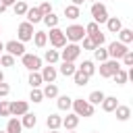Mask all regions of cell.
Segmentation results:
<instances>
[{"label":"cell","mask_w":133,"mask_h":133,"mask_svg":"<svg viewBox=\"0 0 133 133\" xmlns=\"http://www.w3.org/2000/svg\"><path fill=\"white\" fill-rule=\"evenodd\" d=\"M29 110V102L27 100H15L10 102V116H23Z\"/></svg>","instance_id":"obj_12"},{"label":"cell","mask_w":133,"mask_h":133,"mask_svg":"<svg viewBox=\"0 0 133 133\" xmlns=\"http://www.w3.org/2000/svg\"><path fill=\"white\" fill-rule=\"evenodd\" d=\"M33 33H35V29H33V25L31 23H27V21H23L19 27H17V39L19 42H29L31 37H33Z\"/></svg>","instance_id":"obj_8"},{"label":"cell","mask_w":133,"mask_h":133,"mask_svg":"<svg viewBox=\"0 0 133 133\" xmlns=\"http://www.w3.org/2000/svg\"><path fill=\"white\" fill-rule=\"evenodd\" d=\"M91 19L100 25V23H106V19H108V8H106V4H102V2H91Z\"/></svg>","instance_id":"obj_6"},{"label":"cell","mask_w":133,"mask_h":133,"mask_svg":"<svg viewBox=\"0 0 133 133\" xmlns=\"http://www.w3.org/2000/svg\"><path fill=\"white\" fill-rule=\"evenodd\" d=\"M0 116H10V102L0 100Z\"/></svg>","instance_id":"obj_39"},{"label":"cell","mask_w":133,"mask_h":133,"mask_svg":"<svg viewBox=\"0 0 133 133\" xmlns=\"http://www.w3.org/2000/svg\"><path fill=\"white\" fill-rule=\"evenodd\" d=\"M77 69H79V71H83L87 77H91V75L96 73V62H94V60H83Z\"/></svg>","instance_id":"obj_28"},{"label":"cell","mask_w":133,"mask_h":133,"mask_svg":"<svg viewBox=\"0 0 133 133\" xmlns=\"http://www.w3.org/2000/svg\"><path fill=\"white\" fill-rule=\"evenodd\" d=\"M29 100H31L33 104H39V102L44 100V94H42V89H39V87H31V94H29Z\"/></svg>","instance_id":"obj_37"},{"label":"cell","mask_w":133,"mask_h":133,"mask_svg":"<svg viewBox=\"0 0 133 133\" xmlns=\"http://www.w3.org/2000/svg\"><path fill=\"white\" fill-rule=\"evenodd\" d=\"M37 8H39V12H42V15H48V12H52V4H50V2H42Z\"/></svg>","instance_id":"obj_43"},{"label":"cell","mask_w":133,"mask_h":133,"mask_svg":"<svg viewBox=\"0 0 133 133\" xmlns=\"http://www.w3.org/2000/svg\"><path fill=\"white\" fill-rule=\"evenodd\" d=\"M66 133H75V129H71V131H66Z\"/></svg>","instance_id":"obj_51"},{"label":"cell","mask_w":133,"mask_h":133,"mask_svg":"<svg viewBox=\"0 0 133 133\" xmlns=\"http://www.w3.org/2000/svg\"><path fill=\"white\" fill-rule=\"evenodd\" d=\"M31 39H33V44H35L37 48H44V46L48 44V33H46V31H35Z\"/></svg>","instance_id":"obj_26"},{"label":"cell","mask_w":133,"mask_h":133,"mask_svg":"<svg viewBox=\"0 0 133 133\" xmlns=\"http://www.w3.org/2000/svg\"><path fill=\"white\" fill-rule=\"evenodd\" d=\"M91 133H98V131H91Z\"/></svg>","instance_id":"obj_55"},{"label":"cell","mask_w":133,"mask_h":133,"mask_svg":"<svg viewBox=\"0 0 133 133\" xmlns=\"http://www.w3.org/2000/svg\"><path fill=\"white\" fill-rule=\"evenodd\" d=\"M42 12H39V8L37 6H33V8H27V12H25V19H27V23H31V25H35V23H39L42 21Z\"/></svg>","instance_id":"obj_15"},{"label":"cell","mask_w":133,"mask_h":133,"mask_svg":"<svg viewBox=\"0 0 133 133\" xmlns=\"http://www.w3.org/2000/svg\"><path fill=\"white\" fill-rule=\"evenodd\" d=\"M46 127L52 129V131H58V129L62 127V116H58V114H50V116H46Z\"/></svg>","instance_id":"obj_21"},{"label":"cell","mask_w":133,"mask_h":133,"mask_svg":"<svg viewBox=\"0 0 133 133\" xmlns=\"http://www.w3.org/2000/svg\"><path fill=\"white\" fill-rule=\"evenodd\" d=\"M8 94H10V85L4 83V81H0V98H6Z\"/></svg>","instance_id":"obj_42"},{"label":"cell","mask_w":133,"mask_h":133,"mask_svg":"<svg viewBox=\"0 0 133 133\" xmlns=\"http://www.w3.org/2000/svg\"><path fill=\"white\" fill-rule=\"evenodd\" d=\"M2 52H4V44L0 42V54H2Z\"/></svg>","instance_id":"obj_48"},{"label":"cell","mask_w":133,"mask_h":133,"mask_svg":"<svg viewBox=\"0 0 133 133\" xmlns=\"http://www.w3.org/2000/svg\"><path fill=\"white\" fill-rule=\"evenodd\" d=\"M102 100H104V91H102V89H94V91L87 96V102H89V104H94V106H98Z\"/></svg>","instance_id":"obj_33"},{"label":"cell","mask_w":133,"mask_h":133,"mask_svg":"<svg viewBox=\"0 0 133 133\" xmlns=\"http://www.w3.org/2000/svg\"><path fill=\"white\" fill-rule=\"evenodd\" d=\"M96 31H100V25H98L96 21H91V23H87V25H85V35L96 33Z\"/></svg>","instance_id":"obj_41"},{"label":"cell","mask_w":133,"mask_h":133,"mask_svg":"<svg viewBox=\"0 0 133 133\" xmlns=\"http://www.w3.org/2000/svg\"><path fill=\"white\" fill-rule=\"evenodd\" d=\"M73 81H75V85L83 87V85H87V83H89V77H87L83 71H79V69H77V71L73 73Z\"/></svg>","instance_id":"obj_29"},{"label":"cell","mask_w":133,"mask_h":133,"mask_svg":"<svg viewBox=\"0 0 133 133\" xmlns=\"http://www.w3.org/2000/svg\"><path fill=\"white\" fill-rule=\"evenodd\" d=\"M62 15H64L69 21H77V19L81 17V6H75V4H66Z\"/></svg>","instance_id":"obj_13"},{"label":"cell","mask_w":133,"mask_h":133,"mask_svg":"<svg viewBox=\"0 0 133 133\" xmlns=\"http://www.w3.org/2000/svg\"><path fill=\"white\" fill-rule=\"evenodd\" d=\"M77 71V66H75V62H66V60H62V64H60V69H58V73L60 75H64V77H73V73Z\"/></svg>","instance_id":"obj_24"},{"label":"cell","mask_w":133,"mask_h":133,"mask_svg":"<svg viewBox=\"0 0 133 133\" xmlns=\"http://www.w3.org/2000/svg\"><path fill=\"white\" fill-rule=\"evenodd\" d=\"M121 69V62L118 60H114V58H108V60H104V62H100V77H104V79H110L116 71Z\"/></svg>","instance_id":"obj_4"},{"label":"cell","mask_w":133,"mask_h":133,"mask_svg":"<svg viewBox=\"0 0 133 133\" xmlns=\"http://www.w3.org/2000/svg\"><path fill=\"white\" fill-rule=\"evenodd\" d=\"M89 2H100V0H89Z\"/></svg>","instance_id":"obj_52"},{"label":"cell","mask_w":133,"mask_h":133,"mask_svg":"<svg viewBox=\"0 0 133 133\" xmlns=\"http://www.w3.org/2000/svg\"><path fill=\"white\" fill-rule=\"evenodd\" d=\"M27 83L31 87H42L44 85V79L39 75V71H29V77H27Z\"/></svg>","instance_id":"obj_22"},{"label":"cell","mask_w":133,"mask_h":133,"mask_svg":"<svg viewBox=\"0 0 133 133\" xmlns=\"http://www.w3.org/2000/svg\"><path fill=\"white\" fill-rule=\"evenodd\" d=\"M91 52H94V58H96L98 62H104V60H108V50H106L104 46H96Z\"/></svg>","instance_id":"obj_31"},{"label":"cell","mask_w":133,"mask_h":133,"mask_svg":"<svg viewBox=\"0 0 133 133\" xmlns=\"http://www.w3.org/2000/svg\"><path fill=\"white\" fill-rule=\"evenodd\" d=\"M64 37H66L69 42L77 44V42H81V39L85 37V27H83V25L73 23V25H69V27L64 29Z\"/></svg>","instance_id":"obj_3"},{"label":"cell","mask_w":133,"mask_h":133,"mask_svg":"<svg viewBox=\"0 0 133 133\" xmlns=\"http://www.w3.org/2000/svg\"><path fill=\"white\" fill-rule=\"evenodd\" d=\"M42 94H44V98L54 100V98L58 96V87H56V83H46V85H44V89H42Z\"/></svg>","instance_id":"obj_30"},{"label":"cell","mask_w":133,"mask_h":133,"mask_svg":"<svg viewBox=\"0 0 133 133\" xmlns=\"http://www.w3.org/2000/svg\"><path fill=\"white\" fill-rule=\"evenodd\" d=\"M6 133H23V125H21V118H19V116L8 118V123H6Z\"/></svg>","instance_id":"obj_19"},{"label":"cell","mask_w":133,"mask_h":133,"mask_svg":"<svg viewBox=\"0 0 133 133\" xmlns=\"http://www.w3.org/2000/svg\"><path fill=\"white\" fill-rule=\"evenodd\" d=\"M48 39H50L52 48H56V50H60V48H62V46L66 44L64 31H62L60 27H52V29H50V33H48Z\"/></svg>","instance_id":"obj_7"},{"label":"cell","mask_w":133,"mask_h":133,"mask_svg":"<svg viewBox=\"0 0 133 133\" xmlns=\"http://www.w3.org/2000/svg\"><path fill=\"white\" fill-rule=\"evenodd\" d=\"M0 81H4V73L2 71H0Z\"/></svg>","instance_id":"obj_49"},{"label":"cell","mask_w":133,"mask_h":133,"mask_svg":"<svg viewBox=\"0 0 133 133\" xmlns=\"http://www.w3.org/2000/svg\"><path fill=\"white\" fill-rule=\"evenodd\" d=\"M85 0H71V4H75V6H81Z\"/></svg>","instance_id":"obj_46"},{"label":"cell","mask_w":133,"mask_h":133,"mask_svg":"<svg viewBox=\"0 0 133 133\" xmlns=\"http://www.w3.org/2000/svg\"><path fill=\"white\" fill-rule=\"evenodd\" d=\"M44 60L48 62V64H56L58 60H60V52L54 48V50H46L44 52Z\"/></svg>","instance_id":"obj_27"},{"label":"cell","mask_w":133,"mask_h":133,"mask_svg":"<svg viewBox=\"0 0 133 133\" xmlns=\"http://www.w3.org/2000/svg\"><path fill=\"white\" fill-rule=\"evenodd\" d=\"M112 79L116 81V85H125V83H127V71L121 66V69H118V71L112 75Z\"/></svg>","instance_id":"obj_36"},{"label":"cell","mask_w":133,"mask_h":133,"mask_svg":"<svg viewBox=\"0 0 133 133\" xmlns=\"http://www.w3.org/2000/svg\"><path fill=\"white\" fill-rule=\"evenodd\" d=\"M87 37L91 39V44H94V46H104V42H106V35H104L102 31H96V33H89Z\"/></svg>","instance_id":"obj_35"},{"label":"cell","mask_w":133,"mask_h":133,"mask_svg":"<svg viewBox=\"0 0 133 133\" xmlns=\"http://www.w3.org/2000/svg\"><path fill=\"white\" fill-rule=\"evenodd\" d=\"M81 54V46L79 44H64L62 46V52H60V60H66V62H75Z\"/></svg>","instance_id":"obj_2"},{"label":"cell","mask_w":133,"mask_h":133,"mask_svg":"<svg viewBox=\"0 0 133 133\" xmlns=\"http://www.w3.org/2000/svg\"><path fill=\"white\" fill-rule=\"evenodd\" d=\"M0 133H6V131H0Z\"/></svg>","instance_id":"obj_54"},{"label":"cell","mask_w":133,"mask_h":133,"mask_svg":"<svg viewBox=\"0 0 133 133\" xmlns=\"http://www.w3.org/2000/svg\"><path fill=\"white\" fill-rule=\"evenodd\" d=\"M71 108H73V112H75L77 116H83V118H87V116H94V104H89V102H87V100H83V98H77V100H73Z\"/></svg>","instance_id":"obj_1"},{"label":"cell","mask_w":133,"mask_h":133,"mask_svg":"<svg viewBox=\"0 0 133 133\" xmlns=\"http://www.w3.org/2000/svg\"><path fill=\"white\" fill-rule=\"evenodd\" d=\"M77 125H79V116H77L75 112H69V114L62 118V127H64L66 131H71V129H77Z\"/></svg>","instance_id":"obj_18"},{"label":"cell","mask_w":133,"mask_h":133,"mask_svg":"<svg viewBox=\"0 0 133 133\" xmlns=\"http://www.w3.org/2000/svg\"><path fill=\"white\" fill-rule=\"evenodd\" d=\"M121 60H123V64H125V66H133V50H127V52H125V56H123Z\"/></svg>","instance_id":"obj_40"},{"label":"cell","mask_w":133,"mask_h":133,"mask_svg":"<svg viewBox=\"0 0 133 133\" xmlns=\"http://www.w3.org/2000/svg\"><path fill=\"white\" fill-rule=\"evenodd\" d=\"M15 2H17V0H4V4H6V6H12Z\"/></svg>","instance_id":"obj_47"},{"label":"cell","mask_w":133,"mask_h":133,"mask_svg":"<svg viewBox=\"0 0 133 133\" xmlns=\"http://www.w3.org/2000/svg\"><path fill=\"white\" fill-rule=\"evenodd\" d=\"M0 66H15V56L10 54H0Z\"/></svg>","instance_id":"obj_38"},{"label":"cell","mask_w":133,"mask_h":133,"mask_svg":"<svg viewBox=\"0 0 133 133\" xmlns=\"http://www.w3.org/2000/svg\"><path fill=\"white\" fill-rule=\"evenodd\" d=\"M4 52L6 54H10V56H23L25 54V44L23 42H19V39H10V42H6L4 44Z\"/></svg>","instance_id":"obj_10"},{"label":"cell","mask_w":133,"mask_h":133,"mask_svg":"<svg viewBox=\"0 0 133 133\" xmlns=\"http://www.w3.org/2000/svg\"><path fill=\"white\" fill-rule=\"evenodd\" d=\"M27 2H23V0H17L15 4H12V10H15V15L17 17H25V12H27Z\"/></svg>","instance_id":"obj_34"},{"label":"cell","mask_w":133,"mask_h":133,"mask_svg":"<svg viewBox=\"0 0 133 133\" xmlns=\"http://www.w3.org/2000/svg\"><path fill=\"white\" fill-rule=\"evenodd\" d=\"M21 62H23V66L27 71H39L42 69V58L35 56V54H29V52H25L21 56Z\"/></svg>","instance_id":"obj_9"},{"label":"cell","mask_w":133,"mask_h":133,"mask_svg":"<svg viewBox=\"0 0 133 133\" xmlns=\"http://www.w3.org/2000/svg\"><path fill=\"white\" fill-rule=\"evenodd\" d=\"M0 33H2V25H0Z\"/></svg>","instance_id":"obj_53"},{"label":"cell","mask_w":133,"mask_h":133,"mask_svg":"<svg viewBox=\"0 0 133 133\" xmlns=\"http://www.w3.org/2000/svg\"><path fill=\"white\" fill-rule=\"evenodd\" d=\"M100 106H102L104 112H114V108L118 106V100L114 96H104V100L100 102Z\"/></svg>","instance_id":"obj_14"},{"label":"cell","mask_w":133,"mask_h":133,"mask_svg":"<svg viewBox=\"0 0 133 133\" xmlns=\"http://www.w3.org/2000/svg\"><path fill=\"white\" fill-rule=\"evenodd\" d=\"M106 29H108L110 33H118V31L123 29V21H121L118 17H108V19H106Z\"/></svg>","instance_id":"obj_16"},{"label":"cell","mask_w":133,"mask_h":133,"mask_svg":"<svg viewBox=\"0 0 133 133\" xmlns=\"http://www.w3.org/2000/svg\"><path fill=\"white\" fill-rule=\"evenodd\" d=\"M108 58H114V60H121L123 56H125V52L129 50L127 48V44H123V42H118V39H114V42H110L108 44Z\"/></svg>","instance_id":"obj_5"},{"label":"cell","mask_w":133,"mask_h":133,"mask_svg":"<svg viewBox=\"0 0 133 133\" xmlns=\"http://www.w3.org/2000/svg\"><path fill=\"white\" fill-rule=\"evenodd\" d=\"M6 8H8V6H6V4H4V0H0V12H4V10H6Z\"/></svg>","instance_id":"obj_45"},{"label":"cell","mask_w":133,"mask_h":133,"mask_svg":"<svg viewBox=\"0 0 133 133\" xmlns=\"http://www.w3.org/2000/svg\"><path fill=\"white\" fill-rule=\"evenodd\" d=\"M39 75H42L44 83H54L56 77H58V69H56L54 64H48V66H42V69H39Z\"/></svg>","instance_id":"obj_11"},{"label":"cell","mask_w":133,"mask_h":133,"mask_svg":"<svg viewBox=\"0 0 133 133\" xmlns=\"http://www.w3.org/2000/svg\"><path fill=\"white\" fill-rule=\"evenodd\" d=\"M116 35H118V42H123V44H131V42H133V31L127 29V27H123Z\"/></svg>","instance_id":"obj_32"},{"label":"cell","mask_w":133,"mask_h":133,"mask_svg":"<svg viewBox=\"0 0 133 133\" xmlns=\"http://www.w3.org/2000/svg\"><path fill=\"white\" fill-rule=\"evenodd\" d=\"M46 133H58V131H52V129H48V131H46Z\"/></svg>","instance_id":"obj_50"},{"label":"cell","mask_w":133,"mask_h":133,"mask_svg":"<svg viewBox=\"0 0 133 133\" xmlns=\"http://www.w3.org/2000/svg\"><path fill=\"white\" fill-rule=\"evenodd\" d=\"M81 42H83V50H89V52H91V50H94V48H96V46H94V44H91V39H89V37H87V35H85V37H83V39H81Z\"/></svg>","instance_id":"obj_44"},{"label":"cell","mask_w":133,"mask_h":133,"mask_svg":"<svg viewBox=\"0 0 133 133\" xmlns=\"http://www.w3.org/2000/svg\"><path fill=\"white\" fill-rule=\"evenodd\" d=\"M42 21H44V25H46V27H50V29H52V27H58L60 17H58V15H54V10H52V12L44 15V17H42Z\"/></svg>","instance_id":"obj_23"},{"label":"cell","mask_w":133,"mask_h":133,"mask_svg":"<svg viewBox=\"0 0 133 133\" xmlns=\"http://www.w3.org/2000/svg\"><path fill=\"white\" fill-rule=\"evenodd\" d=\"M114 114H116V121L125 123V121H129V116H131V108H129V106H123V104H118V106L114 108Z\"/></svg>","instance_id":"obj_20"},{"label":"cell","mask_w":133,"mask_h":133,"mask_svg":"<svg viewBox=\"0 0 133 133\" xmlns=\"http://www.w3.org/2000/svg\"><path fill=\"white\" fill-rule=\"evenodd\" d=\"M21 125H23V129H33V127L37 125V116L27 110V112L21 116Z\"/></svg>","instance_id":"obj_17"},{"label":"cell","mask_w":133,"mask_h":133,"mask_svg":"<svg viewBox=\"0 0 133 133\" xmlns=\"http://www.w3.org/2000/svg\"><path fill=\"white\" fill-rule=\"evenodd\" d=\"M71 104H73V98H69V96H56V106H58V110H71Z\"/></svg>","instance_id":"obj_25"}]
</instances>
